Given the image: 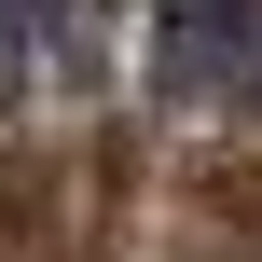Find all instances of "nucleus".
I'll return each mask as SVG.
<instances>
[{"instance_id": "1", "label": "nucleus", "mask_w": 262, "mask_h": 262, "mask_svg": "<svg viewBox=\"0 0 262 262\" xmlns=\"http://www.w3.org/2000/svg\"><path fill=\"white\" fill-rule=\"evenodd\" d=\"M249 41H262V0H138L124 14V69L152 83V111H193V124H221L249 97Z\"/></svg>"}]
</instances>
